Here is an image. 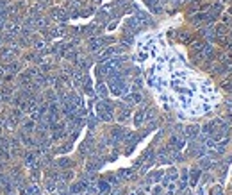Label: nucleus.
Segmentation results:
<instances>
[{"label": "nucleus", "instance_id": "1", "mask_svg": "<svg viewBox=\"0 0 232 195\" xmlns=\"http://www.w3.org/2000/svg\"><path fill=\"white\" fill-rule=\"evenodd\" d=\"M216 34H218V36H225V34H227V27H225V25H218V27H216Z\"/></svg>", "mask_w": 232, "mask_h": 195}]
</instances>
